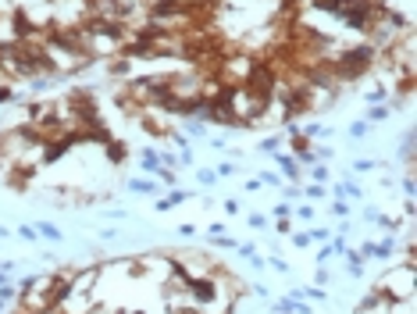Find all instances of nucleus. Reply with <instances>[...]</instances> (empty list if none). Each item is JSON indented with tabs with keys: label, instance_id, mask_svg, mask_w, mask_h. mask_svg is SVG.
Listing matches in <instances>:
<instances>
[{
	"label": "nucleus",
	"instance_id": "f257e3e1",
	"mask_svg": "<svg viewBox=\"0 0 417 314\" xmlns=\"http://www.w3.org/2000/svg\"><path fill=\"white\" fill-rule=\"evenodd\" d=\"M374 289L385 293L389 300H413V296H417V293H413V264H403V268L389 271Z\"/></svg>",
	"mask_w": 417,
	"mask_h": 314
},
{
	"label": "nucleus",
	"instance_id": "f03ea898",
	"mask_svg": "<svg viewBox=\"0 0 417 314\" xmlns=\"http://www.w3.org/2000/svg\"><path fill=\"white\" fill-rule=\"evenodd\" d=\"M125 186H129V193H136V196H154V200L164 193V186H161L154 175H132Z\"/></svg>",
	"mask_w": 417,
	"mask_h": 314
},
{
	"label": "nucleus",
	"instance_id": "7ed1b4c3",
	"mask_svg": "<svg viewBox=\"0 0 417 314\" xmlns=\"http://www.w3.org/2000/svg\"><path fill=\"white\" fill-rule=\"evenodd\" d=\"M275 168H278V175H282L285 182H299V175H303L299 161H296L292 153H282V150H275Z\"/></svg>",
	"mask_w": 417,
	"mask_h": 314
},
{
	"label": "nucleus",
	"instance_id": "20e7f679",
	"mask_svg": "<svg viewBox=\"0 0 417 314\" xmlns=\"http://www.w3.org/2000/svg\"><path fill=\"white\" fill-rule=\"evenodd\" d=\"M396 250H399L396 232H389L385 240H378V243H374V257H378V261H392V257H396Z\"/></svg>",
	"mask_w": 417,
	"mask_h": 314
},
{
	"label": "nucleus",
	"instance_id": "39448f33",
	"mask_svg": "<svg viewBox=\"0 0 417 314\" xmlns=\"http://www.w3.org/2000/svg\"><path fill=\"white\" fill-rule=\"evenodd\" d=\"M139 165H143L146 175H157V168H161V150H157V146H143V150H139Z\"/></svg>",
	"mask_w": 417,
	"mask_h": 314
},
{
	"label": "nucleus",
	"instance_id": "423d86ee",
	"mask_svg": "<svg viewBox=\"0 0 417 314\" xmlns=\"http://www.w3.org/2000/svg\"><path fill=\"white\" fill-rule=\"evenodd\" d=\"M182 132L189 136V139H207L211 132H207V122H200V118H185L182 122Z\"/></svg>",
	"mask_w": 417,
	"mask_h": 314
},
{
	"label": "nucleus",
	"instance_id": "0eeeda50",
	"mask_svg": "<svg viewBox=\"0 0 417 314\" xmlns=\"http://www.w3.org/2000/svg\"><path fill=\"white\" fill-rule=\"evenodd\" d=\"M36 232H40V240H50V243H64V232L54 225V221H36Z\"/></svg>",
	"mask_w": 417,
	"mask_h": 314
},
{
	"label": "nucleus",
	"instance_id": "6e6552de",
	"mask_svg": "<svg viewBox=\"0 0 417 314\" xmlns=\"http://www.w3.org/2000/svg\"><path fill=\"white\" fill-rule=\"evenodd\" d=\"M389 114H392L389 104H374V107L364 111V122H367V125H378V122H389Z\"/></svg>",
	"mask_w": 417,
	"mask_h": 314
},
{
	"label": "nucleus",
	"instance_id": "1a4fd4ad",
	"mask_svg": "<svg viewBox=\"0 0 417 314\" xmlns=\"http://www.w3.org/2000/svg\"><path fill=\"white\" fill-rule=\"evenodd\" d=\"M303 172H307V179H310V182H328V179H332V172H328V165H325V161H314V165H307Z\"/></svg>",
	"mask_w": 417,
	"mask_h": 314
},
{
	"label": "nucleus",
	"instance_id": "9d476101",
	"mask_svg": "<svg viewBox=\"0 0 417 314\" xmlns=\"http://www.w3.org/2000/svg\"><path fill=\"white\" fill-rule=\"evenodd\" d=\"M299 189H303V196H307V204L325 200V196H328V186L325 182H310V186H299Z\"/></svg>",
	"mask_w": 417,
	"mask_h": 314
},
{
	"label": "nucleus",
	"instance_id": "9b49d317",
	"mask_svg": "<svg viewBox=\"0 0 417 314\" xmlns=\"http://www.w3.org/2000/svg\"><path fill=\"white\" fill-rule=\"evenodd\" d=\"M314 214H318V211H314V204H307V200L292 207V218H296V221H307V225H310V221H314Z\"/></svg>",
	"mask_w": 417,
	"mask_h": 314
},
{
	"label": "nucleus",
	"instance_id": "f8f14e48",
	"mask_svg": "<svg viewBox=\"0 0 417 314\" xmlns=\"http://www.w3.org/2000/svg\"><path fill=\"white\" fill-rule=\"evenodd\" d=\"M282 143H285V139H282V132H271V136H264L257 146H260L264 153H275V150H282Z\"/></svg>",
	"mask_w": 417,
	"mask_h": 314
},
{
	"label": "nucleus",
	"instance_id": "ddd939ff",
	"mask_svg": "<svg viewBox=\"0 0 417 314\" xmlns=\"http://www.w3.org/2000/svg\"><path fill=\"white\" fill-rule=\"evenodd\" d=\"M364 136H371V125L364 122V118H357V122L350 125V139H364Z\"/></svg>",
	"mask_w": 417,
	"mask_h": 314
},
{
	"label": "nucleus",
	"instance_id": "4468645a",
	"mask_svg": "<svg viewBox=\"0 0 417 314\" xmlns=\"http://www.w3.org/2000/svg\"><path fill=\"white\" fill-rule=\"evenodd\" d=\"M264 264H268V268H275L278 275H289V271H292V268H289V261H285V257H278V254H271L268 261H264Z\"/></svg>",
	"mask_w": 417,
	"mask_h": 314
},
{
	"label": "nucleus",
	"instance_id": "2eb2a0df",
	"mask_svg": "<svg viewBox=\"0 0 417 314\" xmlns=\"http://www.w3.org/2000/svg\"><path fill=\"white\" fill-rule=\"evenodd\" d=\"M239 172V165L236 161H218V168H214V175L218 179H229V175H236Z\"/></svg>",
	"mask_w": 417,
	"mask_h": 314
},
{
	"label": "nucleus",
	"instance_id": "dca6fc26",
	"mask_svg": "<svg viewBox=\"0 0 417 314\" xmlns=\"http://www.w3.org/2000/svg\"><path fill=\"white\" fill-rule=\"evenodd\" d=\"M299 196H303V189H299L296 182H285V186H282V200H289V204H296V200H299Z\"/></svg>",
	"mask_w": 417,
	"mask_h": 314
},
{
	"label": "nucleus",
	"instance_id": "f3484780",
	"mask_svg": "<svg viewBox=\"0 0 417 314\" xmlns=\"http://www.w3.org/2000/svg\"><path fill=\"white\" fill-rule=\"evenodd\" d=\"M328 211H332V218H335V221H339V218H350V200H332V207H328Z\"/></svg>",
	"mask_w": 417,
	"mask_h": 314
},
{
	"label": "nucleus",
	"instance_id": "a211bd4d",
	"mask_svg": "<svg viewBox=\"0 0 417 314\" xmlns=\"http://www.w3.org/2000/svg\"><path fill=\"white\" fill-rule=\"evenodd\" d=\"M303 300H328V293H325V286H303Z\"/></svg>",
	"mask_w": 417,
	"mask_h": 314
},
{
	"label": "nucleus",
	"instance_id": "6ab92c4d",
	"mask_svg": "<svg viewBox=\"0 0 417 314\" xmlns=\"http://www.w3.org/2000/svg\"><path fill=\"white\" fill-rule=\"evenodd\" d=\"M168 200H171V207H178L185 200H193V193H189V189H168Z\"/></svg>",
	"mask_w": 417,
	"mask_h": 314
},
{
	"label": "nucleus",
	"instance_id": "aec40b11",
	"mask_svg": "<svg viewBox=\"0 0 417 314\" xmlns=\"http://www.w3.org/2000/svg\"><path fill=\"white\" fill-rule=\"evenodd\" d=\"M257 179H260V182H264V186H285V182H282V175H278V172H257Z\"/></svg>",
	"mask_w": 417,
	"mask_h": 314
},
{
	"label": "nucleus",
	"instance_id": "412c9836",
	"mask_svg": "<svg viewBox=\"0 0 417 314\" xmlns=\"http://www.w3.org/2000/svg\"><path fill=\"white\" fill-rule=\"evenodd\" d=\"M18 236L29 243H40V232H36V225H18Z\"/></svg>",
	"mask_w": 417,
	"mask_h": 314
},
{
	"label": "nucleus",
	"instance_id": "4be33fe9",
	"mask_svg": "<svg viewBox=\"0 0 417 314\" xmlns=\"http://www.w3.org/2000/svg\"><path fill=\"white\" fill-rule=\"evenodd\" d=\"M196 182H200V186H214V182H218L214 168H200V172H196Z\"/></svg>",
	"mask_w": 417,
	"mask_h": 314
},
{
	"label": "nucleus",
	"instance_id": "5701e85b",
	"mask_svg": "<svg viewBox=\"0 0 417 314\" xmlns=\"http://www.w3.org/2000/svg\"><path fill=\"white\" fill-rule=\"evenodd\" d=\"M271 214H275V218H292V204H289V200H278V204L271 207Z\"/></svg>",
	"mask_w": 417,
	"mask_h": 314
},
{
	"label": "nucleus",
	"instance_id": "b1692460",
	"mask_svg": "<svg viewBox=\"0 0 417 314\" xmlns=\"http://www.w3.org/2000/svg\"><path fill=\"white\" fill-rule=\"evenodd\" d=\"M307 236H310V243H321V240H332V228H307Z\"/></svg>",
	"mask_w": 417,
	"mask_h": 314
},
{
	"label": "nucleus",
	"instance_id": "393cba45",
	"mask_svg": "<svg viewBox=\"0 0 417 314\" xmlns=\"http://www.w3.org/2000/svg\"><path fill=\"white\" fill-rule=\"evenodd\" d=\"M332 282V271L325 268V264H318V271H314V286H328Z\"/></svg>",
	"mask_w": 417,
	"mask_h": 314
},
{
	"label": "nucleus",
	"instance_id": "a878e982",
	"mask_svg": "<svg viewBox=\"0 0 417 314\" xmlns=\"http://www.w3.org/2000/svg\"><path fill=\"white\" fill-rule=\"evenodd\" d=\"M292 247H296V250H307V247H310V236H307V228H303V232H292Z\"/></svg>",
	"mask_w": 417,
	"mask_h": 314
},
{
	"label": "nucleus",
	"instance_id": "bb28decb",
	"mask_svg": "<svg viewBox=\"0 0 417 314\" xmlns=\"http://www.w3.org/2000/svg\"><path fill=\"white\" fill-rule=\"evenodd\" d=\"M378 168V161H371V157H357L353 161V172H374Z\"/></svg>",
	"mask_w": 417,
	"mask_h": 314
},
{
	"label": "nucleus",
	"instance_id": "cd10ccee",
	"mask_svg": "<svg viewBox=\"0 0 417 314\" xmlns=\"http://www.w3.org/2000/svg\"><path fill=\"white\" fill-rule=\"evenodd\" d=\"M15 100V86H8V83H0V107H8Z\"/></svg>",
	"mask_w": 417,
	"mask_h": 314
},
{
	"label": "nucleus",
	"instance_id": "c85d7f7f",
	"mask_svg": "<svg viewBox=\"0 0 417 314\" xmlns=\"http://www.w3.org/2000/svg\"><path fill=\"white\" fill-rule=\"evenodd\" d=\"M275 232L278 236H289L292 232V218H275Z\"/></svg>",
	"mask_w": 417,
	"mask_h": 314
},
{
	"label": "nucleus",
	"instance_id": "c756f323",
	"mask_svg": "<svg viewBox=\"0 0 417 314\" xmlns=\"http://www.w3.org/2000/svg\"><path fill=\"white\" fill-rule=\"evenodd\" d=\"M15 271V261H0V286H8V275Z\"/></svg>",
	"mask_w": 417,
	"mask_h": 314
},
{
	"label": "nucleus",
	"instance_id": "7c9ffc66",
	"mask_svg": "<svg viewBox=\"0 0 417 314\" xmlns=\"http://www.w3.org/2000/svg\"><path fill=\"white\" fill-rule=\"evenodd\" d=\"M413 189H417V182H413V172H406V179H403V193H406V200H413Z\"/></svg>",
	"mask_w": 417,
	"mask_h": 314
},
{
	"label": "nucleus",
	"instance_id": "2f4dec72",
	"mask_svg": "<svg viewBox=\"0 0 417 314\" xmlns=\"http://www.w3.org/2000/svg\"><path fill=\"white\" fill-rule=\"evenodd\" d=\"M246 221H250V228H268V225H271V221L264 218V214H250Z\"/></svg>",
	"mask_w": 417,
	"mask_h": 314
},
{
	"label": "nucleus",
	"instance_id": "473e14b6",
	"mask_svg": "<svg viewBox=\"0 0 417 314\" xmlns=\"http://www.w3.org/2000/svg\"><path fill=\"white\" fill-rule=\"evenodd\" d=\"M178 236H182V240H193V236H196V225H193V221L178 225Z\"/></svg>",
	"mask_w": 417,
	"mask_h": 314
},
{
	"label": "nucleus",
	"instance_id": "72a5a7b5",
	"mask_svg": "<svg viewBox=\"0 0 417 314\" xmlns=\"http://www.w3.org/2000/svg\"><path fill=\"white\" fill-rule=\"evenodd\" d=\"M207 143H211L214 150H229V139H225V136H207Z\"/></svg>",
	"mask_w": 417,
	"mask_h": 314
},
{
	"label": "nucleus",
	"instance_id": "f704fd0d",
	"mask_svg": "<svg viewBox=\"0 0 417 314\" xmlns=\"http://www.w3.org/2000/svg\"><path fill=\"white\" fill-rule=\"evenodd\" d=\"M96 236L103 243H111V240H118V228H96Z\"/></svg>",
	"mask_w": 417,
	"mask_h": 314
},
{
	"label": "nucleus",
	"instance_id": "c9c22d12",
	"mask_svg": "<svg viewBox=\"0 0 417 314\" xmlns=\"http://www.w3.org/2000/svg\"><path fill=\"white\" fill-rule=\"evenodd\" d=\"M332 257H335V254H332V247H328V243H325V247H321V250H318V264H328V261H332Z\"/></svg>",
	"mask_w": 417,
	"mask_h": 314
},
{
	"label": "nucleus",
	"instance_id": "e433bc0d",
	"mask_svg": "<svg viewBox=\"0 0 417 314\" xmlns=\"http://www.w3.org/2000/svg\"><path fill=\"white\" fill-rule=\"evenodd\" d=\"M103 218H111V221H125V218H129V211H122V207H115V211H107Z\"/></svg>",
	"mask_w": 417,
	"mask_h": 314
},
{
	"label": "nucleus",
	"instance_id": "4c0bfd02",
	"mask_svg": "<svg viewBox=\"0 0 417 314\" xmlns=\"http://www.w3.org/2000/svg\"><path fill=\"white\" fill-rule=\"evenodd\" d=\"M243 189H246V193H260V189H264V182H260V179H246V186H243Z\"/></svg>",
	"mask_w": 417,
	"mask_h": 314
},
{
	"label": "nucleus",
	"instance_id": "58836bf2",
	"mask_svg": "<svg viewBox=\"0 0 417 314\" xmlns=\"http://www.w3.org/2000/svg\"><path fill=\"white\" fill-rule=\"evenodd\" d=\"M221 207H225V214H239V200H225Z\"/></svg>",
	"mask_w": 417,
	"mask_h": 314
},
{
	"label": "nucleus",
	"instance_id": "ea45409f",
	"mask_svg": "<svg viewBox=\"0 0 417 314\" xmlns=\"http://www.w3.org/2000/svg\"><path fill=\"white\" fill-rule=\"evenodd\" d=\"M250 289H253V293H257V296H271V293H268V286H264V282H253V286H250Z\"/></svg>",
	"mask_w": 417,
	"mask_h": 314
},
{
	"label": "nucleus",
	"instance_id": "a19ab883",
	"mask_svg": "<svg viewBox=\"0 0 417 314\" xmlns=\"http://www.w3.org/2000/svg\"><path fill=\"white\" fill-rule=\"evenodd\" d=\"M8 303H11V300H4V296H0V314H4V310H8Z\"/></svg>",
	"mask_w": 417,
	"mask_h": 314
},
{
	"label": "nucleus",
	"instance_id": "79ce46f5",
	"mask_svg": "<svg viewBox=\"0 0 417 314\" xmlns=\"http://www.w3.org/2000/svg\"><path fill=\"white\" fill-rule=\"evenodd\" d=\"M143 4H146V0H143Z\"/></svg>",
	"mask_w": 417,
	"mask_h": 314
}]
</instances>
